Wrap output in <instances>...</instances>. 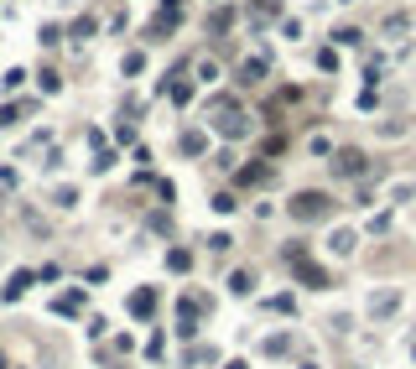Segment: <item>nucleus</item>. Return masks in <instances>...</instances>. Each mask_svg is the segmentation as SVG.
I'll return each instance as SVG.
<instances>
[{"mask_svg":"<svg viewBox=\"0 0 416 369\" xmlns=\"http://www.w3.org/2000/svg\"><path fill=\"white\" fill-rule=\"evenodd\" d=\"M11 188H16V177H11V172H0V198H6Z\"/></svg>","mask_w":416,"mask_h":369,"instance_id":"423d86ee","label":"nucleus"},{"mask_svg":"<svg viewBox=\"0 0 416 369\" xmlns=\"http://www.w3.org/2000/svg\"><path fill=\"white\" fill-rule=\"evenodd\" d=\"M333 172H338V177H359V172H364V151H354V146H344V151L333 156Z\"/></svg>","mask_w":416,"mask_h":369,"instance_id":"f03ea898","label":"nucleus"},{"mask_svg":"<svg viewBox=\"0 0 416 369\" xmlns=\"http://www.w3.org/2000/svg\"><path fill=\"white\" fill-rule=\"evenodd\" d=\"M292 265H297V276H302V281H307V286H318V291H322V286H328V276H322L318 265L307 260V255H292Z\"/></svg>","mask_w":416,"mask_h":369,"instance_id":"7ed1b4c3","label":"nucleus"},{"mask_svg":"<svg viewBox=\"0 0 416 369\" xmlns=\"http://www.w3.org/2000/svg\"><path fill=\"white\" fill-rule=\"evenodd\" d=\"M26 286H32V271H21V276H11V286H6V297H21Z\"/></svg>","mask_w":416,"mask_h":369,"instance_id":"20e7f679","label":"nucleus"},{"mask_svg":"<svg viewBox=\"0 0 416 369\" xmlns=\"http://www.w3.org/2000/svg\"><path fill=\"white\" fill-rule=\"evenodd\" d=\"M328 214H333L328 192H297V198H292V219H297V224H318V219H328Z\"/></svg>","mask_w":416,"mask_h":369,"instance_id":"f257e3e1","label":"nucleus"},{"mask_svg":"<svg viewBox=\"0 0 416 369\" xmlns=\"http://www.w3.org/2000/svg\"><path fill=\"white\" fill-rule=\"evenodd\" d=\"M151 307H156V297H151V291H141V297H131V312H141V317H146Z\"/></svg>","mask_w":416,"mask_h":369,"instance_id":"39448f33","label":"nucleus"}]
</instances>
